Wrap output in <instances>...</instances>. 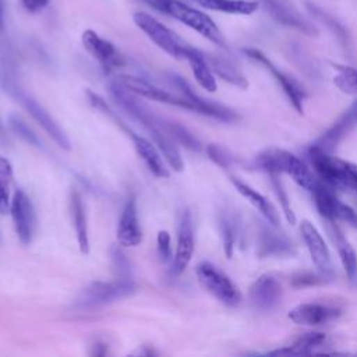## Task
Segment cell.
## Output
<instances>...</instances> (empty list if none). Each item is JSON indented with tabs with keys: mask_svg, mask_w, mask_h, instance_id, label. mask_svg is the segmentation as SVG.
Returning a JSON list of instances; mask_svg holds the SVG:
<instances>
[{
	"mask_svg": "<svg viewBox=\"0 0 357 357\" xmlns=\"http://www.w3.org/2000/svg\"><path fill=\"white\" fill-rule=\"evenodd\" d=\"M219 227L222 233V243H223V250L227 258H231L234 252V247L240 238V219L233 211L225 209L220 212L219 216Z\"/></svg>",
	"mask_w": 357,
	"mask_h": 357,
	"instance_id": "f546056e",
	"label": "cell"
},
{
	"mask_svg": "<svg viewBox=\"0 0 357 357\" xmlns=\"http://www.w3.org/2000/svg\"><path fill=\"white\" fill-rule=\"evenodd\" d=\"M7 144V137L4 134V130H3V126L0 123V145H6Z\"/></svg>",
	"mask_w": 357,
	"mask_h": 357,
	"instance_id": "60d3db41",
	"label": "cell"
},
{
	"mask_svg": "<svg viewBox=\"0 0 357 357\" xmlns=\"http://www.w3.org/2000/svg\"><path fill=\"white\" fill-rule=\"evenodd\" d=\"M325 333L318 331H311L300 335L297 339L293 340L289 346H284L282 349H276L272 351H268L269 356H307L314 354L317 347H321L325 342Z\"/></svg>",
	"mask_w": 357,
	"mask_h": 357,
	"instance_id": "484cf974",
	"label": "cell"
},
{
	"mask_svg": "<svg viewBox=\"0 0 357 357\" xmlns=\"http://www.w3.org/2000/svg\"><path fill=\"white\" fill-rule=\"evenodd\" d=\"M8 123H10V127H11L21 138H24L25 141H28L29 144H32V145H35V146H39V145H40V141H39V138L36 137V134H33V131H32L18 116H10Z\"/></svg>",
	"mask_w": 357,
	"mask_h": 357,
	"instance_id": "8d00e7d4",
	"label": "cell"
},
{
	"mask_svg": "<svg viewBox=\"0 0 357 357\" xmlns=\"http://www.w3.org/2000/svg\"><path fill=\"white\" fill-rule=\"evenodd\" d=\"M248 294L255 308L261 311H271L280 303L283 287L275 275L265 273L251 284Z\"/></svg>",
	"mask_w": 357,
	"mask_h": 357,
	"instance_id": "ffe728a7",
	"label": "cell"
},
{
	"mask_svg": "<svg viewBox=\"0 0 357 357\" xmlns=\"http://www.w3.org/2000/svg\"><path fill=\"white\" fill-rule=\"evenodd\" d=\"M20 3L28 13H38L47 6L49 0H20Z\"/></svg>",
	"mask_w": 357,
	"mask_h": 357,
	"instance_id": "f35d334b",
	"label": "cell"
},
{
	"mask_svg": "<svg viewBox=\"0 0 357 357\" xmlns=\"http://www.w3.org/2000/svg\"><path fill=\"white\" fill-rule=\"evenodd\" d=\"M300 233L315 268L328 278H332L335 271L331 252L319 230L310 220L304 219L300 223Z\"/></svg>",
	"mask_w": 357,
	"mask_h": 357,
	"instance_id": "9a60e30c",
	"label": "cell"
},
{
	"mask_svg": "<svg viewBox=\"0 0 357 357\" xmlns=\"http://www.w3.org/2000/svg\"><path fill=\"white\" fill-rule=\"evenodd\" d=\"M265 11L273 21L287 28L297 29L308 36H318V28L307 20L297 8L293 7L287 0H259Z\"/></svg>",
	"mask_w": 357,
	"mask_h": 357,
	"instance_id": "7c38bea8",
	"label": "cell"
},
{
	"mask_svg": "<svg viewBox=\"0 0 357 357\" xmlns=\"http://www.w3.org/2000/svg\"><path fill=\"white\" fill-rule=\"evenodd\" d=\"M116 236L119 244L123 247H135L142 240V230L139 226L137 202L134 197H130L123 208Z\"/></svg>",
	"mask_w": 357,
	"mask_h": 357,
	"instance_id": "7402d4cb",
	"label": "cell"
},
{
	"mask_svg": "<svg viewBox=\"0 0 357 357\" xmlns=\"http://www.w3.org/2000/svg\"><path fill=\"white\" fill-rule=\"evenodd\" d=\"M206 155L213 163H216L218 166L225 167V169L230 167L234 162V158L231 156V153L226 148L216 145V144H209L206 146Z\"/></svg>",
	"mask_w": 357,
	"mask_h": 357,
	"instance_id": "e575fe53",
	"label": "cell"
},
{
	"mask_svg": "<svg viewBox=\"0 0 357 357\" xmlns=\"http://www.w3.org/2000/svg\"><path fill=\"white\" fill-rule=\"evenodd\" d=\"M305 8H307L308 14H310L314 20L319 21L322 25H325V26L336 36L337 42L342 45L343 49L350 50V47H351L350 35H349L347 29H346L333 15H331L329 13H326L325 10H322L321 7H318L317 4L310 3V1L305 3Z\"/></svg>",
	"mask_w": 357,
	"mask_h": 357,
	"instance_id": "f1b7e54d",
	"label": "cell"
},
{
	"mask_svg": "<svg viewBox=\"0 0 357 357\" xmlns=\"http://www.w3.org/2000/svg\"><path fill=\"white\" fill-rule=\"evenodd\" d=\"M326 231L337 251L339 259L342 262V266L349 278V280H354L357 276V254L346 236L343 234L342 229L337 226V222L325 220Z\"/></svg>",
	"mask_w": 357,
	"mask_h": 357,
	"instance_id": "603a6c76",
	"label": "cell"
},
{
	"mask_svg": "<svg viewBox=\"0 0 357 357\" xmlns=\"http://www.w3.org/2000/svg\"><path fill=\"white\" fill-rule=\"evenodd\" d=\"M70 211H71V219L77 234V241L79 251L82 254L89 252V237H88V223H86V213L82 197L77 190L71 191L70 195Z\"/></svg>",
	"mask_w": 357,
	"mask_h": 357,
	"instance_id": "4316f807",
	"label": "cell"
},
{
	"mask_svg": "<svg viewBox=\"0 0 357 357\" xmlns=\"http://www.w3.org/2000/svg\"><path fill=\"white\" fill-rule=\"evenodd\" d=\"M82 45L86 49V52L98 60V63L103 67L105 71H113L123 66L124 59L120 54V52L106 39L99 36L95 31L86 29L82 32L81 36Z\"/></svg>",
	"mask_w": 357,
	"mask_h": 357,
	"instance_id": "ac0fdd59",
	"label": "cell"
},
{
	"mask_svg": "<svg viewBox=\"0 0 357 357\" xmlns=\"http://www.w3.org/2000/svg\"><path fill=\"white\" fill-rule=\"evenodd\" d=\"M170 79H172V84H174V86L180 91V95L184 96L185 99H188L194 105L195 113H199V114H204V116L220 120V121H226V123H231L238 119V116L234 110H231L223 105L205 100L204 98L198 96L184 78L173 74V75H170Z\"/></svg>",
	"mask_w": 357,
	"mask_h": 357,
	"instance_id": "2e32d148",
	"label": "cell"
},
{
	"mask_svg": "<svg viewBox=\"0 0 357 357\" xmlns=\"http://www.w3.org/2000/svg\"><path fill=\"white\" fill-rule=\"evenodd\" d=\"M184 59L188 61L197 82L204 89H206L209 92H215L218 89V84H216L213 71L205 57V53H202L201 50H198L192 46H188Z\"/></svg>",
	"mask_w": 357,
	"mask_h": 357,
	"instance_id": "d4e9b609",
	"label": "cell"
},
{
	"mask_svg": "<svg viewBox=\"0 0 357 357\" xmlns=\"http://www.w3.org/2000/svg\"><path fill=\"white\" fill-rule=\"evenodd\" d=\"M244 53L248 59H251L252 61L264 66L275 78V81L280 85L282 91L284 92V95L287 96L290 105L293 106V109L303 114L304 113V100L307 98V92L303 88V85L298 84V81H296L291 75L286 74L284 71L279 70L261 50L254 49V47H247L244 49Z\"/></svg>",
	"mask_w": 357,
	"mask_h": 357,
	"instance_id": "9c48e42d",
	"label": "cell"
},
{
	"mask_svg": "<svg viewBox=\"0 0 357 357\" xmlns=\"http://www.w3.org/2000/svg\"><path fill=\"white\" fill-rule=\"evenodd\" d=\"M3 28V3L0 0V29Z\"/></svg>",
	"mask_w": 357,
	"mask_h": 357,
	"instance_id": "b9f144b4",
	"label": "cell"
},
{
	"mask_svg": "<svg viewBox=\"0 0 357 357\" xmlns=\"http://www.w3.org/2000/svg\"><path fill=\"white\" fill-rule=\"evenodd\" d=\"M212 71L220 77L223 81L238 86L241 89H245L248 86V81L247 78L243 75V73L236 67V64L219 54H205Z\"/></svg>",
	"mask_w": 357,
	"mask_h": 357,
	"instance_id": "83f0119b",
	"label": "cell"
},
{
	"mask_svg": "<svg viewBox=\"0 0 357 357\" xmlns=\"http://www.w3.org/2000/svg\"><path fill=\"white\" fill-rule=\"evenodd\" d=\"M231 184L234 185V188L238 191L241 197H244L255 209H258V212L264 216L265 220H268L273 226H279L280 223L279 211L265 195H262L261 192H258L251 185H248L247 183L241 181L237 177H231Z\"/></svg>",
	"mask_w": 357,
	"mask_h": 357,
	"instance_id": "cb8c5ba5",
	"label": "cell"
},
{
	"mask_svg": "<svg viewBox=\"0 0 357 357\" xmlns=\"http://www.w3.org/2000/svg\"><path fill=\"white\" fill-rule=\"evenodd\" d=\"M194 252V226L192 218L188 209H184L180 215L177 227V245L170 273L178 276L188 266Z\"/></svg>",
	"mask_w": 357,
	"mask_h": 357,
	"instance_id": "e0dca14e",
	"label": "cell"
},
{
	"mask_svg": "<svg viewBox=\"0 0 357 357\" xmlns=\"http://www.w3.org/2000/svg\"><path fill=\"white\" fill-rule=\"evenodd\" d=\"M192 3L212 11L237 14V15H250L257 11L258 3L250 0H191Z\"/></svg>",
	"mask_w": 357,
	"mask_h": 357,
	"instance_id": "4dcf8cb0",
	"label": "cell"
},
{
	"mask_svg": "<svg viewBox=\"0 0 357 357\" xmlns=\"http://www.w3.org/2000/svg\"><path fill=\"white\" fill-rule=\"evenodd\" d=\"M13 181V166L10 160L0 155V213L10 211V188Z\"/></svg>",
	"mask_w": 357,
	"mask_h": 357,
	"instance_id": "d6a6232c",
	"label": "cell"
},
{
	"mask_svg": "<svg viewBox=\"0 0 357 357\" xmlns=\"http://www.w3.org/2000/svg\"><path fill=\"white\" fill-rule=\"evenodd\" d=\"M342 314V310L332 304L324 303H303L293 307L287 317L297 325L317 326L328 324L336 319Z\"/></svg>",
	"mask_w": 357,
	"mask_h": 357,
	"instance_id": "d6986e66",
	"label": "cell"
},
{
	"mask_svg": "<svg viewBox=\"0 0 357 357\" xmlns=\"http://www.w3.org/2000/svg\"><path fill=\"white\" fill-rule=\"evenodd\" d=\"M357 124V102H354L325 132H322L312 145L319 149L332 153L339 142L350 132V130Z\"/></svg>",
	"mask_w": 357,
	"mask_h": 357,
	"instance_id": "44dd1931",
	"label": "cell"
},
{
	"mask_svg": "<svg viewBox=\"0 0 357 357\" xmlns=\"http://www.w3.org/2000/svg\"><path fill=\"white\" fill-rule=\"evenodd\" d=\"M307 158L321 181L333 190H349L357 194V163L339 159L312 144L307 148Z\"/></svg>",
	"mask_w": 357,
	"mask_h": 357,
	"instance_id": "3957f363",
	"label": "cell"
},
{
	"mask_svg": "<svg viewBox=\"0 0 357 357\" xmlns=\"http://www.w3.org/2000/svg\"><path fill=\"white\" fill-rule=\"evenodd\" d=\"M332 67L336 70V75L333 77V84L347 95L357 96V68L343 64L332 63Z\"/></svg>",
	"mask_w": 357,
	"mask_h": 357,
	"instance_id": "1f68e13d",
	"label": "cell"
},
{
	"mask_svg": "<svg viewBox=\"0 0 357 357\" xmlns=\"http://www.w3.org/2000/svg\"><path fill=\"white\" fill-rule=\"evenodd\" d=\"M7 91L20 100V103L25 107V110L32 116V119L35 121H38L40 124V127L53 138V141L63 149H70V139L67 138V135L64 134V131L59 127V124L52 119V116L31 96L22 93L18 88H15L14 85H7Z\"/></svg>",
	"mask_w": 357,
	"mask_h": 357,
	"instance_id": "4fadbf2b",
	"label": "cell"
},
{
	"mask_svg": "<svg viewBox=\"0 0 357 357\" xmlns=\"http://www.w3.org/2000/svg\"><path fill=\"white\" fill-rule=\"evenodd\" d=\"M315 208L324 220L346 222L357 227V212L347 204L342 202L335 190L318 178L311 190Z\"/></svg>",
	"mask_w": 357,
	"mask_h": 357,
	"instance_id": "52a82bcc",
	"label": "cell"
},
{
	"mask_svg": "<svg viewBox=\"0 0 357 357\" xmlns=\"http://www.w3.org/2000/svg\"><path fill=\"white\" fill-rule=\"evenodd\" d=\"M356 102H357V100H356Z\"/></svg>",
	"mask_w": 357,
	"mask_h": 357,
	"instance_id": "7bdbcfd3",
	"label": "cell"
},
{
	"mask_svg": "<svg viewBox=\"0 0 357 357\" xmlns=\"http://www.w3.org/2000/svg\"><path fill=\"white\" fill-rule=\"evenodd\" d=\"M167 14L174 17L184 25L190 26L191 29H194L195 32H198L212 43L220 47H226V39L223 33L220 32L218 25L213 22V20L205 13H202L201 10L187 6L178 0H172Z\"/></svg>",
	"mask_w": 357,
	"mask_h": 357,
	"instance_id": "ba28073f",
	"label": "cell"
},
{
	"mask_svg": "<svg viewBox=\"0 0 357 357\" xmlns=\"http://www.w3.org/2000/svg\"><path fill=\"white\" fill-rule=\"evenodd\" d=\"M326 279H331L328 278L326 275L321 273L319 271L318 272H300V273H296L293 278H291V284L293 287H307V286H317V284H322L326 282Z\"/></svg>",
	"mask_w": 357,
	"mask_h": 357,
	"instance_id": "d590c367",
	"label": "cell"
},
{
	"mask_svg": "<svg viewBox=\"0 0 357 357\" xmlns=\"http://www.w3.org/2000/svg\"><path fill=\"white\" fill-rule=\"evenodd\" d=\"M116 79L123 86H126L128 91H131L134 95H139L142 98H148V99H152V100H156L160 103H166L170 106H177V107H181V109L195 113L194 105L188 99H185L181 95H173L144 78L134 77V75H117Z\"/></svg>",
	"mask_w": 357,
	"mask_h": 357,
	"instance_id": "30bf717a",
	"label": "cell"
},
{
	"mask_svg": "<svg viewBox=\"0 0 357 357\" xmlns=\"http://www.w3.org/2000/svg\"><path fill=\"white\" fill-rule=\"evenodd\" d=\"M109 91L116 103L132 119L139 121L149 132L167 165L173 167V170L181 172L184 167V162L170 134V123H166L156 114H153L152 110H149L144 103L135 99L132 96L134 93L123 86L116 78L109 84Z\"/></svg>",
	"mask_w": 357,
	"mask_h": 357,
	"instance_id": "6da1fadb",
	"label": "cell"
},
{
	"mask_svg": "<svg viewBox=\"0 0 357 357\" xmlns=\"http://www.w3.org/2000/svg\"><path fill=\"white\" fill-rule=\"evenodd\" d=\"M10 213L14 222V229L21 244L28 245L35 233L36 215L29 197L22 191L17 190L11 198Z\"/></svg>",
	"mask_w": 357,
	"mask_h": 357,
	"instance_id": "5bb4252c",
	"label": "cell"
},
{
	"mask_svg": "<svg viewBox=\"0 0 357 357\" xmlns=\"http://www.w3.org/2000/svg\"><path fill=\"white\" fill-rule=\"evenodd\" d=\"M268 220L259 223L257 231V254L261 258H287L296 254L293 241L276 230Z\"/></svg>",
	"mask_w": 357,
	"mask_h": 357,
	"instance_id": "8fae6325",
	"label": "cell"
},
{
	"mask_svg": "<svg viewBox=\"0 0 357 357\" xmlns=\"http://www.w3.org/2000/svg\"><path fill=\"white\" fill-rule=\"evenodd\" d=\"M135 25L163 52L174 59H184L185 52L190 45H187L178 35H176L172 29L163 25L160 21L153 18L152 15L138 11L134 14Z\"/></svg>",
	"mask_w": 357,
	"mask_h": 357,
	"instance_id": "8992f818",
	"label": "cell"
},
{
	"mask_svg": "<svg viewBox=\"0 0 357 357\" xmlns=\"http://www.w3.org/2000/svg\"><path fill=\"white\" fill-rule=\"evenodd\" d=\"M195 275L199 284L225 305L234 307L240 304L243 298L241 291L233 283V280L216 265L208 261H202L197 265Z\"/></svg>",
	"mask_w": 357,
	"mask_h": 357,
	"instance_id": "5b68a950",
	"label": "cell"
},
{
	"mask_svg": "<svg viewBox=\"0 0 357 357\" xmlns=\"http://www.w3.org/2000/svg\"><path fill=\"white\" fill-rule=\"evenodd\" d=\"M254 166L268 174H287L296 184L308 192H311L318 181L317 174L311 172L300 158L276 146H271L259 152L254 158Z\"/></svg>",
	"mask_w": 357,
	"mask_h": 357,
	"instance_id": "7a4b0ae2",
	"label": "cell"
},
{
	"mask_svg": "<svg viewBox=\"0 0 357 357\" xmlns=\"http://www.w3.org/2000/svg\"><path fill=\"white\" fill-rule=\"evenodd\" d=\"M135 284L130 276H119L112 282L91 283L75 301V308L91 310L134 293Z\"/></svg>",
	"mask_w": 357,
	"mask_h": 357,
	"instance_id": "277c9868",
	"label": "cell"
},
{
	"mask_svg": "<svg viewBox=\"0 0 357 357\" xmlns=\"http://www.w3.org/2000/svg\"><path fill=\"white\" fill-rule=\"evenodd\" d=\"M158 243V252L162 261H169L172 257V248H170V234L166 230H160L156 237Z\"/></svg>",
	"mask_w": 357,
	"mask_h": 357,
	"instance_id": "74e56055",
	"label": "cell"
},
{
	"mask_svg": "<svg viewBox=\"0 0 357 357\" xmlns=\"http://www.w3.org/2000/svg\"><path fill=\"white\" fill-rule=\"evenodd\" d=\"M142 1L146 3L148 6H151L152 8L160 11V13H165V14H167L169 6L172 3V0H142Z\"/></svg>",
	"mask_w": 357,
	"mask_h": 357,
	"instance_id": "ab89813d",
	"label": "cell"
},
{
	"mask_svg": "<svg viewBox=\"0 0 357 357\" xmlns=\"http://www.w3.org/2000/svg\"><path fill=\"white\" fill-rule=\"evenodd\" d=\"M271 177V184H272V188H273V192L279 201V205L282 208V212L286 218V220L290 223V225H294L296 223V215L291 209V205H290V199H289V195L284 190V185L280 180V174H269Z\"/></svg>",
	"mask_w": 357,
	"mask_h": 357,
	"instance_id": "836d02e7",
	"label": "cell"
}]
</instances>
